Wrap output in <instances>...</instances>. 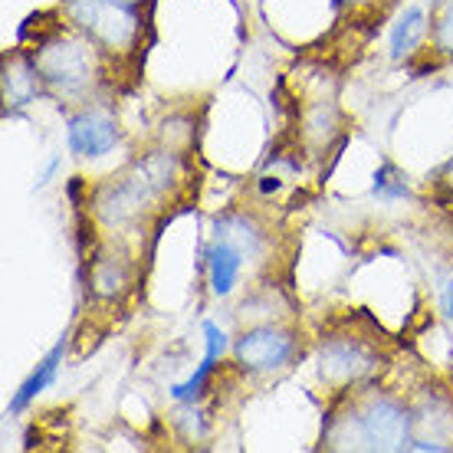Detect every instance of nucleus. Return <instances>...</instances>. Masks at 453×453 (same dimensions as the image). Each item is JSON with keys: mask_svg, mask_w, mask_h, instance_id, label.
Listing matches in <instances>:
<instances>
[{"mask_svg": "<svg viewBox=\"0 0 453 453\" xmlns=\"http://www.w3.org/2000/svg\"><path fill=\"white\" fill-rule=\"evenodd\" d=\"M339 132V112H335V105L332 103H319L312 105L306 112V119H303V135H306V142H326L329 145V138Z\"/></svg>", "mask_w": 453, "mask_h": 453, "instance_id": "obj_16", "label": "nucleus"}, {"mask_svg": "<svg viewBox=\"0 0 453 453\" xmlns=\"http://www.w3.org/2000/svg\"><path fill=\"white\" fill-rule=\"evenodd\" d=\"M374 197H385V201H397V197H408V184L397 174V168L391 161L381 165V171L374 174Z\"/></svg>", "mask_w": 453, "mask_h": 453, "instance_id": "obj_17", "label": "nucleus"}, {"mask_svg": "<svg viewBox=\"0 0 453 453\" xmlns=\"http://www.w3.org/2000/svg\"><path fill=\"white\" fill-rule=\"evenodd\" d=\"M178 184H181V155L158 148L138 155L119 174L96 184L89 194V207L99 224L109 230H125L138 224L148 211H155Z\"/></svg>", "mask_w": 453, "mask_h": 453, "instance_id": "obj_1", "label": "nucleus"}, {"mask_svg": "<svg viewBox=\"0 0 453 453\" xmlns=\"http://www.w3.org/2000/svg\"><path fill=\"white\" fill-rule=\"evenodd\" d=\"M411 418H414V437L443 441L453 447V395L441 388H424L411 404Z\"/></svg>", "mask_w": 453, "mask_h": 453, "instance_id": "obj_8", "label": "nucleus"}, {"mask_svg": "<svg viewBox=\"0 0 453 453\" xmlns=\"http://www.w3.org/2000/svg\"><path fill=\"white\" fill-rule=\"evenodd\" d=\"M441 174H443V188H450V191H453V161H450V165H443Z\"/></svg>", "mask_w": 453, "mask_h": 453, "instance_id": "obj_19", "label": "nucleus"}, {"mask_svg": "<svg viewBox=\"0 0 453 453\" xmlns=\"http://www.w3.org/2000/svg\"><path fill=\"white\" fill-rule=\"evenodd\" d=\"M27 57L34 59L46 92H53L66 103H89L96 89L105 82L109 57L82 30H76L66 17L50 34L36 36V43L27 50Z\"/></svg>", "mask_w": 453, "mask_h": 453, "instance_id": "obj_3", "label": "nucleus"}, {"mask_svg": "<svg viewBox=\"0 0 453 453\" xmlns=\"http://www.w3.org/2000/svg\"><path fill=\"white\" fill-rule=\"evenodd\" d=\"M214 237L226 240L240 247L250 257V263H260L270 250V234L263 230V224L257 217L243 214V211H226V214L214 217Z\"/></svg>", "mask_w": 453, "mask_h": 453, "instance_id": "obj_10", "label": "nucleus"}, {"mask_svg": "<svg viewBox=\"0 0 453 453\" xmlns=\"http://www.w3.org/2000/svg\"><path fill=\"white\" fill-rule=\"evenodd\" d=\"M443 312L453 319V276L443 283Z\"/></svg>", "mask_w": 453, "mask_h": 453, "instance_id": "obj_18", "label": "nucleus"}, {"mask_svg": "<svg viewBox=\"0 0 453 453\" xmlns=\"http://www.w3.org/2000/svg\"><path fill=\"white\" fill-rule=\"evenodd\" d=\"M434 57L453 63V0H437L431 13V34H427Z\"/></svg>", "mask_w": 453, "mask_h": 453, "instance_id": "obj_15", "label": "nucleus"}, {"mask_svg": "<svg viewBox=\"0 0 453 453\" xmlns=\"http://www.w3.org/2000/svg\"><path fill=\"white\" fill-rule=\"evenodd\" d=\"M122 142L119 119L109 105L82 103L66 119V148L76 158H103Z\"/></svg>", "mask_w": 453, "mask_h": 453, "instance_id": "obj_7", "label": "nucleus"}, {"mask_svg": "<svg viewBox=\"0 0 453 453\" xmlns=\"http://www.w3.org/2000/svg\"><path fill=\"white\" fill-rule=\"evenodd\" d=\"M427 34H431V17L420 4H408L404 11L397 13L395 23H391V34H388V50H391V59H411L420 46L427 43Z\"/></svg>", "mask_w": 453, "mask_h": 453, "instance_id": "obj_11", "label": "nucleus"}, {"mask_svg": "<svg viewBox=\"0 0 453 453\" xmlns=\"http://www.w3.org/2000/svg\"><path fill=\"white\" fill-rule=\"evenodd\" d=\"M339 4H349L351 11H362V7H368L372 0H339Z\"/></svg>", "mask_w": 453, "mask_h": 453, "instance_id": "obj_20", "label": "nucleus"}, {"mask_svg": "<svg viewBox=\"0 0 453 453\" xmlns=\"http://www.w3.org/2000/svg\"><path fill=\"white\" fill-rule=\"evenodd\" d=\"M43 80L36 73L34 59L27 57V50H13L4 57V99L7 105H27L43 92Z\"/></svg>", "mask_w": 453, "mask_h": 453, "instance_id": "obj_12", "label": "nucleus"}, {"mask_svg": "<svg viewBox=\"0 0 453 453\" xmlns=\"http://www.w3.org/2000/svg\"><path fill=\"white\" fill-rule=\"evenodd\" d=\"M63 17L89 36L105 57H132L142 43L138 0H63Z\"/></svg>", "mask_w": 453, "mask_h": 453, "instance_id": "obj_4", "label": "nucleus"}, {"mask_svg": "<svg viewBox=\"0 0 453 453\" xmlns=\"http://www.w3.org/2000/svg\"><path fill=\"white\" fill-rule=\"evenodd\" d=\"M63 355H66V335H63V339L50 349V355H46L43 362L30 372V378L17 388V395H13L11 404H7V414H13V418H17V414H23V411L34 404L36 397L43 395L46 388L57 381V372H59V365H63Z\"/></svg>", "mask_w": 453, "mask_h": 453, "instance_id": "obj_13", "label": "nucleus"}, {"mask_svg": "<svg viewBox=\"0 0 453 453\" xmlns=\"http://www.w3.org/2000/svg\"><path fill=\"white\" fill-rule=\"evenodd\" d=\"M132 283V270H128V260L125 257H96L92 260L89 273V289L92 296L99 299H115V296L125 293V286Z\"/></svg>", "mask_w": 453, "mask_h": 453, "instance_id": "obj_14", "label": "nucleus"}, {"mask_svg": "<svg viewBox=\"0 0 453 453\" xmlns=\"http://www.w3.org/2000/svg\"><path fill=\"white\" fill-rule=\"evenodd\" d=\"M303 351L296 329L283 322H257L234 339V362L247 374H276L286 372Z\"/></svg>", "mask_w": 453, "mask_h": 453, "instance_id": "obj_5", "label": "nucleus"}, {"mask_svg": "<svg viewBox=\"0 0 453 453\" xmlns=\"http://www.w3.org/2000/svg\"><path fill=\"white\" fill-rule=\"evenodd\" d=\"M414 441V418L404 397L388 391H355L329 414L322 447L329 450H408Z\"/></svg>", "mask_w": 453, "mask_h": 453, "instance_id": "obj_2", "label": "nucleus"}, {"mask_svg": "<svg viewBox=\"0 0 453 453\" xmlns=\"http://www.w3.org/2000/svg\"><path fill=\"white\" fill-rule=\"evenodd\" d=\"M204 260H207V283H211V293L217 299H226L234 296V289L243 280V270H247L250 257L240 247L226 243V240H211V247L204 250Z\"/></svg>", "mask_w": 453, "mask_h": 453, "instance_id": "obj_9", "label": "nucleus"}, {"mask_svg": "<svg viewBox=\"0 0 453 453\" xmlns=\"http://www.w3.org/2000/svg\"><path fill=\"white\" fill-rule=\"evenodd\" d=\"M378 362H381L378 351L368 349V342L355 335H329L319 345V378L326 385L339 388V395L372 378L381 368Z\"/></svg>", "mask_w": 453, "mask_h": 453, "instance_id": "obj_6", "label": "nucleus"}]
</instances>
